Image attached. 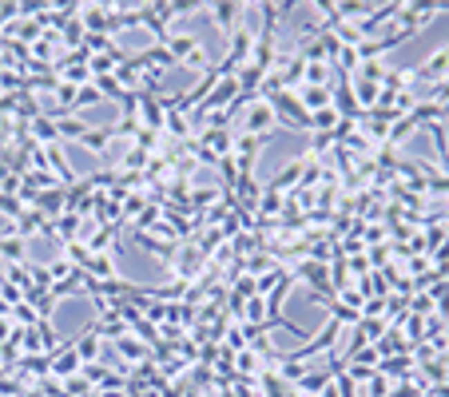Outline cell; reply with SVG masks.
Listing matches in <instances>:
<instances>
[{"label":"cell","instance_id":"obj_1","mask_svg":"<svg viewBox=\"0 0 449 397\" xmlns=\"http://www.w3.org/2000/svg\"><path fill=\"white\" fill-rule=\"evenodd\" d=\"M20 246H24V242H20V238H8V242H0V254H4V258H12V262H17L20 254H24V251H20Z\"/></svg>","mask_w":449,"mask_h":397},{"label":"cell","instance_id":"obj_2","mask_svg":"<svg viewBox=\"0 0 449 397\" xmlns=\"http://www.w3.org/2000/svg\"><path fill=\"white\" fill-rule=\"evenodd\" d=\"M0 338H8V314L0 318Z\"/></svg>","mask_w":449,"mask_h":397}]
</instances>
